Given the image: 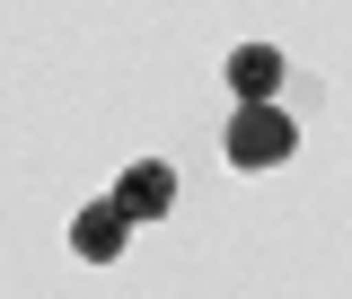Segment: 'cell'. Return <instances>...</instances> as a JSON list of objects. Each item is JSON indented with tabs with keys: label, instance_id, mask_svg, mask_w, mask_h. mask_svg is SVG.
<instances>
[{
	"label": "cell",
	"instance_id": "277c9868",
	"mask_svg": "<svg viewBox=\"0 0 352 299\" xmlns=\"http://www.w3.org/2000/svg\"><path fill=\"white\" fill-rule=\"evenodd\" d=\"M229 88H238V97H273V88H282V53H273V44H238V53H229Z\"/></svg>",
	"mask_w": 352,
	"mask_h": 299
},
{
	"label": "cell",
	"instance_id": "7a4b0ae2",
	"mask_svg": "<svg viewBox=\"0 0 352 299\" xmlns=\"http://www.w3.org/2000/svg\"><path fill=\"white\" fill-rule=\"evenodd\" d=\"M115 203H124L132 220H168V203H176V168H159V159H132V168L115 176Z\"/></svg>",
	"mask_w": 352,
	"mask_h": 299
},
{
	"label": "cell",
	"instance_id": "3957f363",
	"mask_svg": "<svg viewBox=\"0 0 352 299\" xmlns=\"http://www.w3.org/2000/svg\"><path fill=\"white\" fill-rule=\"evenodd\" d=\"M124 229H132V212L106 194V203H88L80 220H71V256H88V264H106V256H124Z\"/></svg>",
	"mask_w": 352,
	"mask_h": 299
},
{
	"label": "cell",
	"instance_id": "6da1fadb",
	"mask_svg": "<svg viewBox=\"0 0 352 299\" xmlns=\"http://www.w3.org/2000/svg\"><path fill=\"white\" fill-rule=\"evenodd\" d=\"M220 150H229V168H282L291 150H300V124L273 106V97H238V115L220 132Z\"/></svg>",
	"mask_w": 352,
	"mask_h": 299
}]
</instances>
